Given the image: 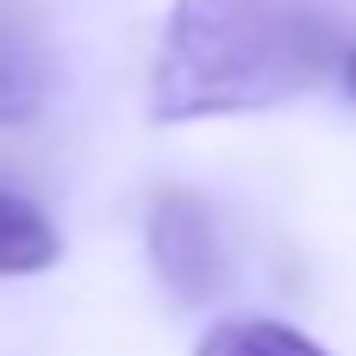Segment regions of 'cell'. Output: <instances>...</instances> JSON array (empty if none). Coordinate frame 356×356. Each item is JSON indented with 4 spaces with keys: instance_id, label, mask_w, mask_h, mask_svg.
<instances>
[{
    "instance_id": "obj_4",
    "label": "cell",
    "mask_w": 356,
    "mask_h": 356,
    "mask_svg": "<svg viewBox=\"0 0 356 356\" xmlns=\"http://www.w3.org/2000/svg\"><path fill=\"white\" fill-rule=\"evenodd\" d=\"M56 225L13 188H0V275H44L56 263Z\"/></svg>"
},
{
    "instance_id": "obj_2",
    "label": "cell",
    "mask_w": 356,
    "mask_h": 356,
    "mask_svg": "<svg viewBox=\"0 0 356 356\" xmlns=\"http://www.w3.org/2000/svg\"><path fill=\"white\" fill-rule=\"evenodd\" d=\"M144 257L175 307H213L225 294V275H232L225 232L213 200L194 188H156L144 200Z\"/></svg>"
},
{
    "instance_id": "obj_1",
    "label": "cell",
    "mask_w": 356,
    "mask_h": 356,
    "mask_svg": "<svg viewBox=\"0 0 356 356\" xmlns=\"http://www.w3.org/2000/svg\"><path fill=\"white\" fill-rule=\"evenodd\" d=\"M344 44L319 0H175L150 56V119L194 125L282 106L338 75Z\"/></svg>"
},
{
    "instance_id": "obj_6",
    "label": "cell",
    "mask_w": 356,
    "mask_h": 356,
    "mask_svg": "<svg viewBox=\"0 0 356 356\" xmlns=\"http://www.w3.org/2000/svg\"><path fill=\"white\" fill-rule=\"evenodd\" d=\"M338 81H344V94L356 100V44H344V56H338Z\"/></svg>"
},
{
    "instance_id": "obj_3",
    "label": "cell",
    "mask_w": 356,
    "mask_h": 356,
    "mask_svg": "<svg viewBox=\"0 0 356 356\" xmlns=\"http://www.w3.org/2000/svg\"><path fill=\"white\" fill-rule=\"evenodd\" d=\"M50 100V50L31 19L0 6V125L38 119Z\"/></svg>"
},
{
    "instance_id": "obj_5",
    "label": "cell",
    "mask_w": 356,
    "mask_h": 356,
    "mask_svg": "<svg viewBox=\"0 0 356 356\" xmlns=\"http://www.w3.org/2000/svg\"><path fill=\"white\" fill-rule=\"evenodd\" d=\"M213 332L232 356H332L325 344H313L307 332H294L282 319H219Z\"/></svg>"
},
{
    "instance_id": "obj_7",
    "label": "cell",
    "mask_w": 356,
    "mask_h": 356,
    "mask_svg": "<svg viewBox=\"0 0 356 356\" xmlns=\"http://www.w3.org/2000/svg\"><path fill=\"white\" fill-rule=\"evenodd\" d=\"M194 356H232V350H225V344H219V332H207V338H200V344H194Z\"/></svg>"
}]
</instances>
